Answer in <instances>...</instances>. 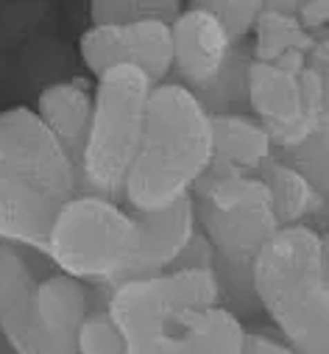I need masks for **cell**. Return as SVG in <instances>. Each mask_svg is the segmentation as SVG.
Returning <instances> with one entry per match:
<instances>
[{"label": "cell", "mask_w": 329, "mask_h": 354, "mask_svg": "<svg viewBox=\"0 0 329 354\" xmlns=\"http://www.w3.org/2000/svg\"><path fill=\"white\" fill-rule=\"evenodd\" d=\"M134 221H137V257L129 279L173 271L198 237L193 196L162 212L134 215Z\"/></svg>", "instance_id": "cell-12"}, {"label": "cell", "mask_w": 329, "mask_h": 354, "mask_svg": "<svg viewBox=\"0 0 329 354\" xmlns=\"http://www.w3.org/2000/svg\"><path fill=\"white\" fill-rule=\"evenodd\" d=\"M75 354H126L123 337L115 329L106 310H93L78 329Z\"/></svg>", "instance_id": "cell-20"}, {"label": "cell", "mask_w": 329, "mask_h": 354, "mask_svg": "<svg viewBox=\"0 0 329 354\" xmlns=\"http://www.w3.org/2000/svg\"><path fill=\"white\" fill-rule=\"evenodd\" d=\"M34 288L37 277L23 251L0 243V337L15 348V354L20 351L26 337Z\"/></svg>", "instance_id": "cell-17"}, {"label": "cell", "mask_w": 329, "mask_h": 354, "mask_svg": "<svg viewBox=\"0 0 329 354\" xmlns=\"http://www.w3.org/2000/svg\"><path fill=\"white\" fill-rule=\"evenodd\" d=\"M198 6L207 9L223 26L232 42L249 37L263 12V3H249V0H218V3H198Z\"/></svg>", "instance_id": "cell-21"}, {"label": "cell", "mask_w": 329, "mask_h": 354, "mask_svg": "<svg viewBox=\"0 0 329 354\" xmlns=\"http://www.w3.org/2000/svg\"><path fill=\"white\" fill-rule=\"evenodd\" d=\"M59 201L45 196L31 182L0 167V243L45 254Z\"/></svg>", "instance_id": "cell-13"}, {"label": "cell", "mask_w": 329, "mask_h": 354, "mask_svg": "<svg viewBox=\"0 0 329 354\" xmlns=\"http://www.w3.org/2000/svg\"><path fill=\"white\" fill-rule=\"evenodd\" d=\"M106 315L126 354H240L245 329L212 268H173L112 288Z\"/></svg>", "instance_id": "cell-1"}, {"label": "cell", "mask_w": 329, "mask_h": 354, "mask_svg": "<svg viewBox=\"0 0 329 354\" xmlns=\"http://www.w3.org/2000/svg\"><path fill=\"white\" fill-rule=\"evenodd\" d=\"M257 176L268 187L279 226H301L323 204V193L315 187V182L310 176L304 170L285 165V162L271 159Z\"/></svg>", "instance_id": "cell-18"}, {"label": "cell", "mask_w": 329, "mask_h": 354, "mask_svg": "<svg viewBox=\"0 0 329 354\" xmlns=\"http://www.w3.org/2000/svg\"><path fill=\"white\" fill-rule=\"evenodd\" d=\"M37 118L48 126V131L73 153L78 162V151L84 142L90 112H93V93L81 81L67 78L45 86L37 101Z\"/></svg>", "instance_id": "cell-15"}, {"label": "cell", "mask_w": 329, "mask_h": 354, "mask_svg": "<svg viewBox=\"0 0 329 354\" xmlns=\"http://www.w3.org/2000/svg\"><path fill=\"white\" fill-rule=\"evenodd\" d=\"M0 167L31 182L59 204L78 196V167L73 153L28 106L0 112Z\"/></svg>", "instance_id": "cell-8"}, {"label": "cell", "mask_w": 329, "mask_h": 354, "mask_svg": "<svg viewBox=\"0 0 329 354\" xmlns=\"http://www.w3.org/2000/svg\"><path fill=\"white\" fill-rule=\"evenodd\" d=\"M45 257L84 288H115L131 277L137 257V221L118 201L78 193L53 218Z\"/></svg>", "instance_id": "cell-6"}, {"label": "cell", "mask_w": 329, "mask_h": 354, "mask_svg": "<svg viewBox=\"0 0 329 354\" xmlns=\"http://www.w3.org/2000/svg\"><path fill=\"white\" fill-rule=\"evenodd\" d=\"M245 101L274 148L310 145L323 134V75L310 64L290 73L252 59L245 70Z\"/></svg>", "instance_id": "cell-7"}, {"label": "cell", "mask_w": 329, "mask_h": 354, "mask_svg": "<svg viewBox=\"0 0 329 354\" xmlns=\"http://www.w3.org/2000/svg\"><path fill=\"white\" fill-rule=\"evenodd\" d=\"M215 162L212 167L234 173H260L274 159V142L265 126L237 112L212 115Z\"/></svg>", "instance_id": "cell-14"}, {"label": "cell", "mask_w": 329, "mask_h": 354, "mask_svg": "<svg viewBox=\"0 0 329 354\" xmlns=\"http://www.w3.org/2000/svg\"><path fill=\"white\" fill-rule=\"evenodd\" d=\"M296 3H263L260 20L254 26V62L276 64L290 73L307 67L310 37L293 17Z\"/></svg>", "instance_id": "cell-16"}, {"label": "cell", "mask_w": 329, "mask_h": 354, "mask_svg": "<svg viewBox=\"0 0 329 354\" xmlns=\"http://www.w3.org/2000/svg\"><path fill=\"white\" fill-rule=\"evenodd\" d=\"M93 313L90 288L70 277H48L37 282L17 354H75L78 329Z\"/></svg>", "instance_id": "cell-11"}, {"label": "cell", "mask_w": 329, "mask_h": 354, "mask_svg": "<svg viewBox=\"0 0 329 354\" xmlns=\"http://www.w3.org/2000/svg\"><path fill=\"white\" fill-rule=\"evenodd\" d=\"M153 84L137 67H112L93 90L90 126L78 151V193L118 201L140 151Z\"/></svg>", "instance_id": "cell-5"}, {"label": "cell", "mask_w": 329, "mask_h": 354, "mask_svg": "<svg viewBox=\"0 0 329 354\" xmlns=\"http://www.w3.org/2000/svg\"><path fill=\"white\" fill-rule=\"evenodd\" d=\"M240 354H299L293 346H288L276 332H245L243 351Z\"/></svg>", "instance_id": "cell-22"}, {"label": "cell", "mask_w": 329, "mask_h": 354, "mask_svg": "<svg viewBox=\"0 0 329 354\" xmlns=\"http://www.w3.org/2000/svg\"><path fill=\"white\" fill-rule=\"evenodd\" d=\"M212 162L215 137L207 106L176 81L156 84L120 198L134 215L162 212L190 198Z\"/></svg>", "instance_id": "cell-2"}, {"label": "cell", "mask_w": 329, "mask_h": 354, "mask_svg": "<svg viewBox=\"0 0 329 354\" xmlns=\"http://www.w3.org/2000/svg\"><path fill=\"white\" fill-rule=\"evenodd\" d=\"M193 204L198 234L215 254V274L226 304L237 288L252 296V262L279 229L265 182L257 173L212 167L193 190Z\"/></svg>", "instance_id": "cell-4"}, {"label": "cell", "mask_w": 329, "mask_h": 354, "mask_svg": "<svg viewBox=\"0 0 329 354\" xmlns=\"http://www.w3.org/2000/svg\"><path fill=\"white\" fill-rule=\"evenodd\" d=\"M249 285L274 332L299 354H329L326 243L301 226H279L257 251Z\"/></svg>", "instance_id": "cell-3"}, {"label": "cell", "mask_w": 329, "mask_h": 354, "mask_svg": "<svg viewBox=\"0 0 329 354\" xmlns=\"http://www.w3.org/2000/svg\"><path fill=\"white\" fill-rule=\"evenodd\" d=\"M293 17L301 26V31L323 28L326 20H329V0H307V3H296Z\"/></svg>", "instance_id": "cell-23"}, {"label": "cell", "mask_w": 329, "mask_h": 354, "mask_svg": "<svg viewBox=\"0 0 329 354\" xmlns=\"http://www.w3.org/2000/svg\"><path fill=\"white\" fill-rule=\"evenodd\" d=\"M171 42L173 70L179 75L176 84L196 98L209 93L237 59V42H232L223 26L198 3L185 6L171 23Z\"/></svg>", "instance_id": "cell-10"}, {"label": "cell", "mask_w": 329, "mask_h": 354, "mask_svg": "<svg viewBox=\"0 0 329 354\" xmlns=\"http://www.w3.org/2000/svg\"><path fill=\"white\" fill-rule=\"evenodd\" d=\"M78 53L95 78L112 67H137L156 86L173 73V42L168 23L90 26L78 39Z\"/></svg>", "instance_id": "cell-9"}, {"label": "cell", "mask_w": 329, "mask_h": 354, "mask_svg": "<svg viewBox=\"0 0 329 354\" xmlns=\"http://www.w3.org/2000/svg\"><path fill=\"white\" fill-rule=\"evenodd\" d=\"M185 6L173 0H98L90 6L93 26H129V23H173Z\"/></svg>", "instance_id": "cell-19"}]
</instances>
